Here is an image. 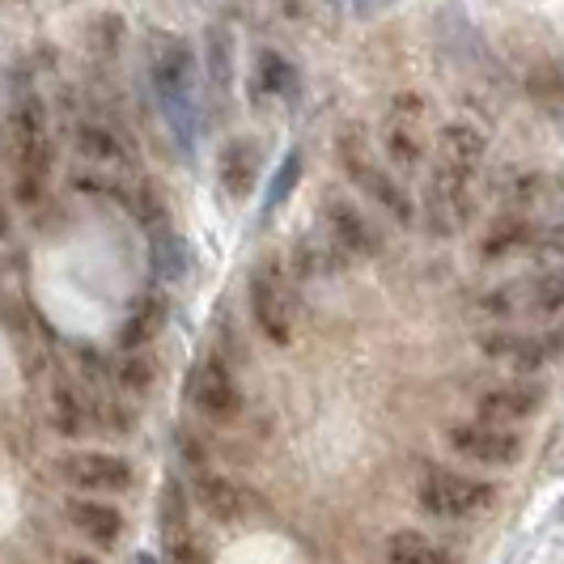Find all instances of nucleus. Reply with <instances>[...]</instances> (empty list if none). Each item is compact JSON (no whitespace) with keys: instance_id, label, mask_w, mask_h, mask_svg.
Returning a JSON list of instances; mask_svg holds the SVG:
<instances>
[{"instance_id":"obj_35","label":"nucleus","mask_w":564,"mask_h":564,"mask_svg":"<svg viewBox=\"0 0 564 564\" xmlns=\"http://www.w3.org/2000/svg\"><path fill=\"white\" fill-rule=\"evenodd\" d=\"M132 564H158V561H153L149 552H137V556H132Z\"/></svg>"},{"instance_id":"obj_9","label":"nucleus","mask_w":564,"mask_h":564,"mask_svg":"<svg viewBox=\"0 0 564 564\" xmlns=\"http://www.w3.org/2000/svg\"><path fill=\"white\" fill-rule=\"evenodd\" d=\"M59 476L68 488H77L85 497H107V492H128L137 471L128 458L111 451H77L59 458Z\"/></svg>"},{"instance_id":"obj_4","label":"nucleus","mask_w":564,"mask_h":564,"mask_svg":"<svg viewBox=\"0 0 564 564\" xmlns=\"http://www.w3.org/2000/svg\"><path fill=\"white\" fill-rule=\"evenodd\" d=\"M251 318L259 336L276 348L293 344V276L284 268L281 254H263L251 268Z\"/></svg>"},{"instance_id":"obj_36","label":"nucleus","mask_w":564,"mask_h":564,"mask_svg":"<svg viewBox=\"0 0 564 564\" xmlns=\"http://www.w3.org/2000/svg\"><path fill=\"white\" fill-rule=\"evenodd\" d=\"M64 564H98V561H94V556H68Z\"/></svg>"},{"instance_id":"obj_5","label":"nucleus","mask_w":564,"mask_h":564,"mask_svg":"<svg viewBox=\"0 0 564 564\" xmlns=\"http://www.w3.org/2000/svg\"><path fill=\"white\" fill-rule=\"evenodd\" d=\"M416 501H421L424 513L433 518H446V522H458V518H471L497 501V488L488 480H476V476H463V471H446V467H429L416 480Z\"/></svg>"},{"instance_id":"obj_12","label":"nucleus","mask_w":564,"mask_h":564,"mask_svg":"<svg viewBox=\"0 0 564 564\" xmlns=\"http://www.w3.org/2000/svg\"><path fill=\"white\" fill-rule=\"evenodd\" d=\"M323 234H327L348 259H373V254H382L378 229L369 226L366 217H361V208L348 204V199H327V204H323Z\"/></svg>"},{"instance_id":"obj_13","label":"nucleus","mask_w":564,"mask_h":564,"mask_svg":"<svg viewBox=\"0 0 564 564\" xmlns=\"http://www.w3.org/2000/svg\"><path fill=\"white\" fill-rule=\"evenodd\" d=\"M484 158H488V137H484L476 123H467V119L442 123V132H437V162H433V166L476 178V170L484 166Z\"/></svg>"},{"instance_id":"obj_26","label":"nucleus","mask_w":564,"mask_h":564,"mask_svg":"<svg viewBox=\"0 0 564 564\" xmlns=\"http://www.w3.org/2000/svg\"><path fill=\"white\" fill-rule=\"evenodd\" d=\"M52 424H56V433H64V437L89 433V403L68 382H59L56 391H52Z\"/></svg>"},{"instance_id":"obj_14","label":"nucleus","mask_w":564,"mask_h":564,"mask_svg":"<svg viewBox=\"0 0 564 564\" xmlns=\"http://www.w3.org/2000/svg\"><path fill=\"white\" fill-rule=\"evenodd\" d=\"M158 527H162V547H166L170 564H199V547L192 539V513H187V497H183L178 480H170L162 492Z\"/></svg>"},{"instance_id":"obj_32","label":"nucleus","mask_w":564,"mask_h":564,"mask_svg":"<svg viewBox=\"0 0 564 564\" xmlns=\"http://www.w3.org/2000/svg\"><path fill=\"white\" fill-rule=\"evenodd\" d=\"M208 77L217 89L229 85V34L221 30H208Z\"/></svg>"},{"instance_id":"obj_29","label":"nucleus","mask_w":564,"mask_h":564,"mask_svg":"<svg viewBox=\"0 0 564 564\" xmlns=\"http://www.w3.org/2000/svg\"><path fill=\"white\" fill-rule=\"evenodd\" d=\"M527 94L535 98L543 111H564V68L561 64H539L527 77Z\"/></svg>"},{"instance_id":"obj_23","label":"nucleus","mask_w":564,"mask_h":564,"mask_svg":"<svg viewBox=\"0 0 564 564\" xmlns=\"http://www.w3.org/2000/svg\"><path fill=\"white\" fill-rule=\"evenodd\" d=\"M339 259H348V254L339 251L327 234H314V238H306V242L293 251V272H297V276H327V272L339 268Z\"/></svg>"},{"instance_id":"obj_19","label":"nucleus","mask_w":564,"mask_h":564,"mask_svg":"<svg viewBox=\"0 0 564 564\" xmlns=\"http://www.w3.org/2000/svg\"><path fill=\"white\" fill-rule=\"evenodd\" d=\"M535 226L527 221V217H518V213H509L501 221H492V229L484 234L480 242V254L484 259H509V254L527 251V247H535Z\"/></svg>"},{"instance_id":"obj_28","label":"nucleus","mask_w":564,"mask_h":564,"mask_svg":"<svg viewBox=\"0 0 564 564\" xmlns=\"http://www.w3.org/2000/svg\"><path fill=\"white\" fill-rule=\"evenodd\" d=\"M522 311L543 314V318H552V314H561V311H564V272H539L535 281L527 284V297H522Z\"/></svg>"},{"instance_id":"obj_17","label":"nucleus","mask_w":564,"mask_h":564,"mask_svg":"<svg viewBox=\"0 0 564 564\" xmlns=\"http://www.w3.org/2000/svg\"><path fill=\"white\" fill-rule=\"evenodd\" d=\"M68 522L82 531L85 539H94L98 547H115L119 543V531H123V513L107 501H94V497H73L68 501Z\"/></svg>"},{"instance_id":"obj_3","label":"nucleus","mask_w":564,"mask_h":564,"mask_svg":"<svg viewBox=\"0 0 564 564\" xmlns=\"http://www.w3.org/2000/svg\"><path fill=\"white\" fill-rule=\"evenodd\" d=\"M13 153H18V199L39 204L47 174H52V128H47V107L26 94L13 107Z\"/></svg>"},{"instance_id":"obj_16","label":"nucleus","mask_w":564,"mask_h":564,"mask_svg":"<svg viewBox=\"0 0 564 564\" xmlns=\"http://www.w3.org/2000/svg\"><path fill=\"white\" fill-rule=\"evenodd\" d=\"M192 497H196V506L213 522H242V513H247V492L229 480V476L204 471V467H199L196 480H192Z\"/></svg>"},{"instance_id":"obj_33","label":"nucleus","mask_w":564,"mask_h":564,"mask_svg":"<svg viewBox=\"0 0 564 564\" xmlns=\"http://www.w3.org/2000/svg\"><path fill=\"white\" fill-rule=\"evenodd\" d=\"M518 306H522V302L513 297V289H509V284L506 289H488V293L480 297V311L488 314V318H509Z\"/></svg>"},{"instance_id":"obj_27","label":"nucleus","mask_w":564,"mask_h":564,"mask_svg":"<svg viewBox=\"0 0 564 564\" xmlns=\"http://www.w3.org/2000/svg\"><path fill=\"white\" fill-rule=\"evenodd\" d=\"M539 178L535 170H522V166H506L497 174V199L506 204L509 213H518V208H527V204H535L539 196Z\"/></svg>"},{"instance_id":"obj_1","label":"nucleus","mask_w":564,"mask_h":564,"mask_svg":"<svg viewBox=\"0 0 564 564\" xmlns=\"http://www.w3.org/2000/svg\"><path fill=\"white\" fill-rule=\"evenodd\" d=\"M196 59L192 47L174 34L153 39V56H149V82L158 94V107L166 115V128L178 153H196L199 141V107H196Z\"/></svg>"},{"instance_id":"obj_18","label":"nucleus","mask_w":564,"mask_h":564,"mask_svg":"<svg viewBox=\"0 0 564 564\" xmlns=\"http://www.w3.org/2000/svg\"><path fill=\"white\" fill-rule=\"evenodd\" d=\"M162 323H166V297H162V293L137 297V306L128 311L123 327H119V348H123V352L149 348V344L158 339V332H162Z\"/></svg>"},{"instance_id":"obj_15","label":"nucleus","mask_w":564,"mask_h":564,"mask_svg":"<svg viewBox=\"0 0 564 564\" xmlns=\"http://www.w3.org/2000/svg\"><path fill=\"white\" fill-rule=\"evenodd\" d=\"M254 178H259V144L251 137H238L221 149L217 158V183H221V196H229L234 204L247 199L254 192Z\"/></svg>"},{"instance_id":"obj_31","label":"nucleus","mask_w":564,"mask_h":564,"mask_svg":"<svg viewBox=\"0 0 564 564\" xmlns=\"http://www.w3.org/2000/svg\"><path fill=\"white\" fill-rule=\"evenodd\" d=\"M297 178H302V153L293 149V153H284L281 170L272 174V183H268V196H263V217H272L276 208H281L284 199H289V192L297 187Z\"/></svg>"},{"instance_id":"obj_21","label":"nucleus","mask_w":564,"mask_h":564,"mask_svg":"<svg viewBox=\"0 0 564 564\" xmlns=\"http://www.w3.org/2000/svg\"><path fill=\"white\" fill-rule=\"evenodd\" d=\"M153 234V247H149V263H153V276L158 281H183V272H187V247H183V238L166 226V221H153L149 226Z\"/></svg>"},{"instance_id":"obj_34","label":"nucleus","mask_w":564,"mask_h":564,"mask_svg":"<svg viewBox=\"0 0 564 564\" xmlns=\"http://www.w3.org/2000/svg\"><path fill=\"white\" fill-rule=\"evenodd\" d=\"M13 234V221H9V208H4V199H0V238H9Z\"/></svg>"},{"instance_id":"obj_20","label":"nucleus","mask_w":564,"mask_h":564,"mask_svg":"<svg viewBox=\"0 0 564 564\" xmlns=\"http://www.w3.org/2000/svg\"><path fill=\"white\" fill-rule=\"evenodd\" d=\"M387 564H458L451 547L421 531H395L387 539Z\"/></svg>"},{"instance_id":"obj_10","label":"nucleus","mask_w":564,"mask_h":564,"mask_svg":"<svg viewBox=\"0 0 564 564\" xmlns=\"http://www.w3.org/2000/svg\"><path fill=\"white\" fill-rule=\"evenodd\" d=\"M467 217H471V178L433 166V174H429V196H424V226L433 229L437 238H451Z\"/></svg>"},{"instance_id":"obj_7","label":"nucleus","mask_w":564,"mask_h":564,"mask_svg":"<svg viewBox=\"0 0 564 564\" xmlns=\"http://www.w3.org/2000/svg\"><path fill=\"white\" fill-rule=\"evenodd\" d=\"M480 352L492 361L535 373L543 369L556 352H564V327H547V332H509V327H492L480 336Z\"/></svg>"},{"instance_id":"obj_22","label":"nucleus","mask_w":564,"mask_h":564,"mask_svg":"<svg viewBox=\"0 0 564 564\" xmlns=\"http://www.w3.org/2000/svg\"><path fill=\"white\" fill-rule=\"evenodd\" d=\"M73 141H77V153H82L89 166H102V170H119L123 166V144L115 132H107L102 123H77V132H73Z\"/></svg>"},{"instance_id":"obj_30","label":"nucleus","mask_w":564,"mask_h":564,"mask_svg":"<svg viewBox=\"0 0 564 564\" xmlns=\"http://www.w3.org/2000/svg\"><path fill=\"white\" fill-rule=\"evenodd\" d=\"M387 158L395 162L399 170H416L421 166V141L412 137V123H403V119H391V128H387Z\"/></svg>"},{"instance_id":"obj_2","label":"nucleus","mask_w":564,"mask_h":564,"mask_svg":"<svg viewBox=\"0 0 564 564\" xmlns=\"http://www.w3.org/2000/svg\"><path fill=\"white\" fill-rule=\"evenodd\" d=\"M336 158H339V166H344V174H348V183H352L357 192H366L373 204H382L399 226H412V221H416V204H412V196L399 187L391 170L373 162V153H369L361 128H352V123H344V128H339L336 132Z\"/></svg>"},{"instance_id":"obj_24","label":"nucleus","mask_w":564,"mask_h":564,"mask_svg":"<svg viewBox=\"0 0 564 564\" xmlns=\"http://www.w3.org/2000/svg\"><path fill=\"white\" fill-rule=\"evenodd\" d=\"M162 378V369H158V361L149 357V352H123L119 357V366H115V387L123 391V395H149L153 391V382Z\"/></svg>"},{"instance_id":"obj_11","label":"nucleus","mask_w":564,"mask_h":564,"mask_svg":"<svg viewBox=\"0 0 564 564\" xmlns=\"http://www.w3.org/2000/svg\"><path fill=\"white\" fill-rule=\"evenodd\" d=\"M543 403H547V387H543V382H531V378H518V382H501V387L484 391L480 403H476V412H480V421L513 429V424L539 416Z\"/></svg>"},{"instance_id":"obj_8","label":"nucleus","mask_w":564,"mask_h":564,"mask_svg":"<svg viewBox=\"0 0 564 564\" xmlns=\"http://www.w3.org/2000/svg\"><path fill=\"white\" fill-rule=\"evenodd\" d=\"M187 399L204 421H234L238 416L242 391H238V378H234L226 357H217V352L199 357V366L187 378Z\"/></svg>"},{"instance_id":"obj_25","label":"nucleus","mask_w":564,"mask_h":564,"mask_svg":"<svg viewBox=\"0 0 564 564\" xmlns=\"http://www.w3.org/2000/svg\"><path fill=\"white\" fill-rule=\"evenodd\" d=\"M254 89L259 94H268V98H289V94H297V73H293V64L276 52H259L254 59Z\"/></svg>"},{"instance_id":"obj_6","label":"nucleus","mask_w":564,"mask_h":564,"mask_svg":"<svg viewBox=\"0 0 564 564\" xmlns=\"http://www.w3.org/2000/svg\"><path fill=\"white\" fill-rule=\"evenodd\" d=\"M446 446L467 463H480V467H513L522 458V437L506 429V424L492 421H458L446 429Z\"/></svg>"}]
</instances>
